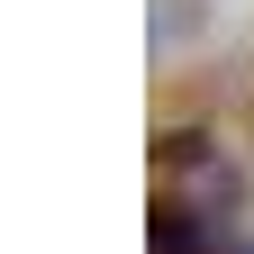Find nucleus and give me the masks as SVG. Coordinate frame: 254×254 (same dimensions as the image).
Wrapping results in <instances>:
<instances>
[{"instance_id":"nucleus-1","label":"nucleus","mask_w":254,"mask_h":254,"mask_svg":"<svg viewBox=\"0 0 254 254\" xmlns=\"http://www.w3.org/2000/svg\"><path fill=\"white\" fill-rule=\"evenodd\" d=\"M245 218V173L209 127H164L145 145V254H218Z\"/></svg>"}]
</instances>
